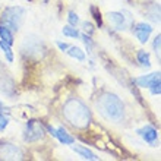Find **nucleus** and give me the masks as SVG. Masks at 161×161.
I'll return each mask as SVG.
<instances>
[{"mask_svg":"<svg viewBox=\"0 0 161 161\" xmlns=\"http://www.w3.org/2000/svg\"><path fill=\"white\" fill-rule=\"evenodd\" d=\"M44 2H47V0H44Z\"/></svg>","mask_w":161,"mask_h":161,"instance_id":"27","label":"nucleus"},{"mask_svg":"<svg viewBox=\"0 0 161 161\" xmlns=\"http://www.w3.org/2000/svg\"><path fill=\"white\" fill-rule=\"evenodd\" d=\"M91 12L94 13V19L98 22V26H101V25H103V21H101V15H100V10H97V8L91 6Z\"/></svg>","mask_w":161,"mask_h":161,"instance_id":"23","label":"nucleus"},{"mask_svg":"<svg viewBox=\"0 0 161 161\" xmlns=\"http://www.w3.org/2000/svg\"><path fill=\"white\" fill-rule=\"evenodd\" d=\"M79 37L82 38V41H84V44H85V47H86L88 53H91V50H92V46H94L92 38H91V35H88V34H80Z\"/></svg>","mask_w":161,"mask_h":161,"instance_id":"18","label":"nucleus"},{"mask_svg":"<svg viewBox=\"0 0 161 161\" xmlns=\"http://www.w3.org/2000/svg\"><path fill=\"white\" fill-rule=\"evenodd\" d=\"M160 42H161V35L157 34V37L154 38V42H153V48L158 57H160Z\"/></svg>","mask_w":161,"mask_h":161,"instance_id":"21","label":"nucleus"},{"mask_svg":"<svg viewBox=\"0 0 161 161\" xmlns=\"http://www.w3.org/2000/svg\"><path fill=\"white\" fill-rule=\"evenodd\" d=\"M148 89L151 91L153 95H160L161 94V80H160V76L155 78V79L151 82V85L148 86Z\"/></svg>","mask_w":161,"mask_h":161,"instance_id":"17","label":"nucleus"},{"mask_svg":"<svg viewBox=\"0 0 161 161\" xmlns=\"http://www.w3.org/2000/svg\"><path fill=\"white\" fill-rule=\"evenodd\" d=\"M136 60H138V63L142 66V68H151V57H149V53L144 50H139L136 53Z\"/></svg>","mask_w":161,"mask_h":161,"instance_id":"12","label":"nucleus"},{"mask_svg":"<svg viewBox=\"0 0 161 161\" xmlns=\"http://www.w3.org/2000/svg\"><path fill=\"white\" fill-rule=\"evenodd\" d=\"M62 32H63V35L70 37V38H79V35H80V32L78 31L76 26H72V25H64L62 28Z\"/></svg>","mask_w":161,"mask_h":161,"instance_id":"16","label":"nucleus"},{"mask_svg":"<svg viewBox=\"0 0 161 161\" xmlns=\"http://www.w3.org/2000/svg\"><path fill=\"white\" fill-rule=\"evenodd\" d=\"M0 48H2V51H3V54H4V57H6V60H8L9 63H12V62H13L12 46H10V44H8V42H4L3 40H0Z\"/></svg>","mask_w":161,"mask_h":161,"instance_id":"15","label":"nucleus"},{"mask_svg":"<svg viewBox=\"0 0 161 161\" xmlns=\"http://www.w3.org/2000/svg\"><path fill=\"white\" fill-rule=\"evenodd\" d=\"M46 130L40 122L37 120H30L25 126V132H24V139L26 142H37L44 136Z\"/></svg>","mask_w":161,"mask_h":161,"instance_id":"4","label":"nucleus"},{"mask_svg":"<svg viewBox=\"0 0 161 161\" xmlns=\"http://www.w3.org/2000/svg\"><path fill=\"white\" fill-rule=\"evenodd\" d=\"M25 154L18 145L0 142V160H24Z\"/></svg>","mask_w":161,"mask_h":161,"instance_id":"5","label":"nucleus"},{"mask_svg":"<svg viewBox=\"0 0 161 161\" xmlns=\"http://www.w3.org/2000/svg\"><path fill=\"white\" fill-rule=\"evenodd\" d=\"M72 149L76 154H79L82 158H85V160H89V161H97L98 160L97 155H95L91 149L85 148V147H72Z\"/></svg>","mask_w":161,"mask_h":161,"instance_id":"11","label":"nucleus"},{"mask_svg":"<svg viewBox=\"0 0 161 161\" xmlns=\"http://www.w3.org/2000/svg\"><path fill=\"white\" fill-rule=\"evenodd\" d=\"M0 40H3L4 42H8L10 46L15 42V40H13V32L9 30L8 26L2 25V24H0Z\"/></svg>","mask_w":161,"mask_h":161,"instance_id":"14","label":"nucleus"},{"mask_svg":"<svg viewBox=\"0 0 161 161\" xmlns=\"http://www.w3.org/2000/svg\"><path fill=\"white\" fill-rule=\"evenodd\" d=\"M8 125H9V117L0 113V132H3L8 127Z\"/></svg>","mask_w":161,"mask_h":161,"instance_id":"22","label":"nucleus"},{"mask_svg":"<svg viewBox=\"0 0 161 161\" xmlns=\"http://www.w3.org/2000/svg\"><path fill=\"white\" fill-rule=\"evenodd\" d=\"M160 76V72H153V73H148V75H142V76H138L135 79L136 85L139 86V88H148L151 82H153L155 78Z\"/></svg>","mask_w":161,"mask_h":161,"instance_id":"10","label":"nucleus"},{"mask_svg":"<svg viewBox=\"0 0 161 161\" xmlns=\"http://www.w3.org/2000/svg\"><path fill=\"white\" fill-rule=\"evenodd\" d=\"M25 16V9L21 6H12V8L3 9V12L0 15V24L8 26L12 32H18L21 28L22 22Z\"/></svg>","mask_w":161,"mask_h":161,"instance_id":"3","label":"nucleus"},{"mask_svg":"<svg viewBox=\"0 0 161 161\" xmlns=\"http://www.w3.org/2000/svg\"><path fill=\"white\" fill-rule=\"evenodd\" d=\"M56 46L59 47L60 51H66L69 48V44H66V42H62V41H56Z\"/></svg>","mask_w":161,"mask_h":161,"instance_id":"24","label":"nucleus"},{"mask_svg":"<svg viewBox=\"0 0 161 161\" xmlns=\"http://www.w3.org/2000/svg\"><path fill=\"white\" fill-rule=\"evenodd\" d=\"M64 120L75 129H86L91 123V110L79 98H69L62 108Z\"/></svg>","mask_w":161,"mask_h":161,"instance_id":"1","label":"nucleus"},{"mask_svg":"<svg viewBox=\"0 0 161 161\" xmlns=\"http://www.w3.org/2000/svg\"><path fill=\"white\" fill-rule=\"evenodd\" d=\"M47 130H48V133H50L53 138H56V129L53 126H50V125H47Z\"/></svg>","mask_w":161,"mask_h":161,"instance_id":"25","label":"nucleus"},{"mask_svg":"<svg viewBox=\"0 0 161 161\" xmlns=\"http://www.w3.org/2000/svg\"><path fill=\"white\" fill-rule=\"evenodd\" d=\"M68 22H69V25L76 26L78 24H79V16H78V13L73 12V10H69V13H68Z\"/></svg>","mask_w":161,"mask_h":161,"instance_id":"19","label":"nucleus"},{"mask_svg":"<svg viewBox=\"0 0 161 161\" xmlns=\"http://www.w3.org/2000/svg\"><path fill=\"white\" fill-rule=\"evenodd\" d=\"M56 139H59V142L63 145H72L73 142H75V138H73L63 126H60L56 129Z\"/></svg>","mask_w":161,"mask_h":161,"instance_id":"9","label":"nucleus"},{"mask_svg":"<svg viewBox=\"0 0 161 161\" xmlns=\"http://www.w3.org/2000/svg\"><path fill=\"white\" fill-rule=\"evenodd\" d=\"M2 108H3V103L0 101V110H2Z\"/></svg>","mask_w":161,"mask_h":161,"instance_id":"26","label":"nucleus"},{"mask_svg":"<svg viewBox=\"0 0 161 161\" xmlns=\"http://www.w3.org/2000/svg\"><path fill=\"white\" fill-rule=\"evenodd\" d=\"M82 28H84V32L88 35H92L94 34V25L91 22H82Z\"/></svg>","mask_w":161,"mask_h":161,"instance_id":"20","label":"nucleus"},{"mask_svg":"<svg viewBox=\"0 0 161 161\" xmlns=\"http://www.w3.org/2000/svg\"><path fill=\"white\" fill-rule=\"evenodd\" d=\"M136 133H138V135H139L141 138L147 142V144L151 145V147H155V145H157L158 133H157V130L151 126V125H147V126H144L142 129H138Z\"/></svg>","mask_w":161,"mask_h":161,"instance_id":"8","label":"nucleus"},{"mask_svg":"<svg viewBox=\"0 0 161 161\" xmlns=\"http://www.w3.org/2000/svg\"><path fill=\"white\" fill-rule=\"evenodd\" d=\"M97 108L107 120L119 123L125 119V104L113 92H103L97 98Z\"/></svg>","mask_w":161,"mask_h":161,"instance_id":"2","label":"nucleus"},{"mask_svg":"<svg viewBox=\"0 0 161 161\" xmlns=\"http://www.w3.org/2000/svg\"><path fill=\"white\" fill-rule=\"evenodd\" d=\"M133 34L139 42L145 44V42H148L149 40V35L153 34V26L149 25V24H145V22H139V24H135L133 26Z\"/></svg>","mask_w":161,"mask_h":161,"instance_id":"7","label":"nucleus"},{"mask_svg":"<svg viewBox=\"0 0 161 161\" xmlns=\"http://www.w3.org/2000/svg\"><path fill=\"white\" fill-rule=\"evenodd\" d=\"M66 53H68L72 59H76L79 60V62H84L85 60V51L82 50V48H79V47H75V46H69V48L66 50Z\"/></svg>","mask_w":161,"mask_h":161,"instance_id":"13","label":"nucleus"},{"mask_svg":"<svg viewBox=\"0 0 161 161\" xmlns=\"http://www.w3.org/2000/svg\"><path fill=\"white\" fill-rule=\"evenodd\" d=\"M107 18L116 31H125L127 28V19H130L129 16H125V12H108Z\"/></svg>","mask_w":161,"mask_h":161,"instance_id":"6","label":"nucleus"}]
</instances>
